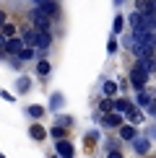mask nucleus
<instances>
[{
	"label": "nucleus",
	"mask_w": 156,
	"mask_h": 158,
	"mask_svg": "<svg viewBox=\"0 0 156 158\" xmlns=\"http://www.w3.org/2000/svg\"><path fill=\"white\" fill-rule=\"evenodd\" d=\"M148 78H151L148 73H143L141 68H135V65H133V70L128 73V83L133 85V91L138 94V91H146L148 88Z\"/></svg>",
	"instance_id": "1"
},
{
	"label": "nucleus",
	"mask_w": 156,
	"mask_h": 158,
	"mask_svg": "<svg viewBox=\"0 0 156 158\" xmlns=\"http://www.w3.org/2000/svg\"><path fill=\"white\" fill-rule=\"evenodd\" d=\"M29 21H31V29H34V31H52V21L39 8H34L29 13Z\"/></svg>",
	"instance_id": "2"
},
{
	"label": "nucleus",
	"mask_w": 156,
	"mask_h": 158,
	"mask_svg": "<svg viewBox=\"0 0 156 158\" xmlns=\"http://www.w3.org/2000/svg\"><path fill=\"white\" fill-rule=\"evenodd\" d=\"M55 156L57 158H76V148H73V143L65 137V140H57L55 143Z\"/></svg>",
	"instance_id": "3"
},
{
	"label": "nucleus",
	"mask_w": 156,
	"mask_h": 158,
	"mask_svg": "<svg viewBox=\"0 0 156 158\" xmlns=\"http://www.w3.org/2000/svg\"><path fill=\"white\" fill-rule=\"evenodd\" d=\"M99 122L104 124V127H109V130H120L122 124H125V117H122V114H117V111H109V114H104Z\"/></svg>",
	"instance_id": "4"
},
{
	"label": "nucleus",
	"mask_w": 156,
	"mask_h": 158,
	"mask_svg": "<svg viewBox=\"0 0 156 158\" xmlns=\"http://www.w3.org/2000/svg\"><path fill=\"white\" fill-rule=\"evenodd\" d=\"M52 47V31H37V44H34V49L39 52V55H44Z\"/></svg>",
	"instance_id": "5"
},
{
	"label": "nucleus",
	"mask_w": 156,
	"mask_h": 158,
	"mask_svg": "<svg viewBox=\"0 0 156 158\" xmlns=\"http://www.w3.org/2000/svg\"><path fill=\"white\" fill-rule=\"evenodd\" d=\"M130 145H133L135 156H148V153H151V140H148L146 135H138L133 143H130Z\"/></svg>",
	"instance_id": "6"
},
{
	"label": "nucleus",
	"mask_w": 156,
	"mask_h": 158,
	"mask_svg": "<svg viewBox=\"0 0 156 158\" xmlns=\"http://www.w3.org/2000/svg\"><path fill=\"white\" fill-rule=\"evenodd\" d=\"M24 47H26L24 39H21V36H13V39H8V42H5V55H8V57H18Z\"/></svg>",
	"instance_id": "7"
},
{
	"label": "nucleus",
	"mask_w": 156,
	"mask_h": 158,
	"mask_svg": "<svg viewBox=\"0 0 156 158\" xmlns=\"http://www.w3.org/2000/svg\"><path fill=\"white\" fill-rule=\"evenodd\" d=\"M112 106H115V111H117V114H122V117H125V114H130V111L135 109V101H130V98H115V101H112Z\"/></svg>",
	"instance_id": "8"
},
{
	"label": "nucleus",
	"mask_w": 156,
	"mask_h": 158,
	"mask_svg": "<svg viewBox=\"0 0 156 158\" xmlns=\"http://www.w3.org/2000/svg\"><path fill=\"white\" fill-rule=\"evenodd\" d=\"M135 68H141L143 73H156V55H148V57H141V60H135Z\"/></svg>",
	"instance_id": "9"
},
{
	"label": "nucleus",
	"mask_w": 156,
	"mask_h": 158,
	"mask_svg": "<svg viewBox=\"0 0 156 158\" xmlns=\"http://www.w3.org/2000/svg\"><path fill=\"white\" fill-rule=\"evenodd\" d=\"M39 10H42L44 16L50 18V21H55V18L60 16V3H57V0H50V3H44V5H42Z\"/></svg>",
	"instance_id": "10"
},
{
	"label": "nucleus",
	"mask_w": 156,
	"mask_h": 158,
	"mask_svg": "<svg viewBox=\"0 0 156 158\" xmlns=\"http://www.w3.org/2000/svg\"><path fill=\"white\" fill-rule=\"evenodd\" d=\"M47 135H50V132H47L39 122H34V124L29 127V137H31V140H37V143H44V137H47Z\"/></svg>",
	"instance_id": "11"
},
{
	"label": "nucleus",
	"mask_w": 156,
	"mask_h": 158,
	"mask_svg": "<svg viewBox=\"0 0 156 158\" xmlns=\"http://www.w3.org/2000/svg\"><path fill=\"white\" fill-rule=\"evenodd\" d=\"M117 132H120V140H125V143H133L135 137H138V130H135L133 124H122Z\"/></svg>",
	"instance_id": "12"
},
{
	"label": "nucleus",
	"mask_w": 156,
	"mask_h": 158,
	"mask_svg": "<svg viewBox=\"0 0 156 158\" xmlns=\"http://www.w3.org/2000/svg\"><path fill=\"white\" fill-rule=\"evenodd\" d=\"M151 104H154V98H151V94H148V88L135 94V106H138V109H148Z\"/></svg>",
	"instance_id": "13"
},
{
	"label": "nucleus",
	"mask_w": 156,
	"mask_h": 158,
	"mask_svg": "<svg viewBox=\"0 0 156 158\" xmlns=\"http://www.w3.org/2000/svg\"><path fill=\"white\" fill-rule=\"evenodd\" d=\"M65 106V96L60 91H55V94L50 96V111H55V114H60V109Z\"/></svg>",
	"instance_id": "14"
},
{
	"label": "nucleus",
	"mask_w": 156,
	"mask_h": 158,
	"mask_svg": "<svg viewBox=\"0 0 156 158\" xmlns=\"http://www.w3.org/2000/svg\"><path fill=\"white\" fill-rule=\"evenodd\" d=\"M117 91H120V85H117L115 81H104V83H102V96H104V98H115Z\"/></svg>",
	"instance_id": "15"
},
{
	"label": "nucleus",
	"mask_w": 156,
	"mask_h": 158,
	"mask_svg": "<svg viewBox=\"0 0 156 158\" xmlns=\"http://www.w3.org/2000/svg\"><path fill=\"white\" fill-rule=\"evenodd\" d=\"M29 91H31V78H29V75H21V78L16 81V94L24 96V94H29Z\"/></svg>",
	"instance_id": "16"
},
{
	"label": "nucleus",
	"mask_w": 156,
	"mask_h": 158,
	"mask_svg": "<svg viewBox=\"0 0 156 158\" xmlns=\"http://www.w3.org/2000/svg\"><path fill=\"white\" fill-rule=\"evenodd\" d=\"M44 111H47V109H44L42 104H31V106H26V114H29L31 119H42Z\"/></svg>",
	"instance_id": "17"
},
{
	"label": "nucleus",
	"mask_w": 156,
	"mask_h": 158,
	"mask_svg": "<svg viewBox=\"0 0 156 158\" xmlns=\"http://www.w3.org/2000/svg\"><path fill=\"white\" fill-rule=\"evenodd\" d=\"M122 31H125V16H122V13H117L115 21H112V36L122 34Z\"/></svg>",
	"instance_id": "18"
},
{
	"label": "nucleus",
	"mask_w": 156,
	"mask_h": 158,
	"mask_svg": "<svg viewBox=\"0 0 156 158\" xmlns=\"http://www.w3.org/2000/svg\"><path fill=\"white\" fill-rule=\"evenodd\" d=\"M112 101H115V98H102V101H99V106H96V114H99V117H104V114H109V111H115Z\"/></svg>",
	"instance_id": "19"
},
{
	"label": "nucleus",
	"mask_w": 156,
	"mask_h": 158,
	"mask_svg": "<svg viewBox=\"0 0 156 158\" xmlns=\"http://www.w3.org/2000/svg\"><path fill=\"white\" fill-rule=\"evenodd\" d=\"M21 39H24L26 47H34V44H37V31L34 29H24L21 31Z\"/></svg>",
	"instance_id": "20"
},
{
	"label": "nucleus",
	"mask_w": 156,
	"mask_h": 158,
	"mask_svg": "<svg viewBox=\"0 0 156 158\" xmlns=\"http://www.w3.org/2000/svg\"><path fill=\"white\" fill-rule=\"evenodd\" d=\"M52 73V65L47 62V60H44V57H42V60H39L37 62V75H42V78H47Z\"/></svg>",
	"instance_id": "21"
},
{
	"label": "nucleus",
	"mask_w": 156,
	"mask_h": 158,
	"mask_svg": "<svg viewBox=\"0 0 156 158\" xmlns=\"http://www.w3.org/2000/svg\"><path fill=\"white\" fill-rule=\"evenodd\" d=\"M125 117H128V124H133V127L143 122V114H141V109H138V106H135L133 111H130V114H125Z\"/></svg>",
	"instance_id": "22"
},
{
	"label": "nucleus",
	"mask_w": 156,
	"mask_h": 158,
	"mask_svg": "<svg viewBox=\"0 0 156 158\" xmlns=\"http://www.w3.org/2000/svg\"><path fill=\"white\" fill-rule=\"evenodd\" d=\"M34 57H37V49H34V47H24L21 55H18V60L26 62V60H34Z\"/></svg>",
	"instance_id": "23"
},
{
	"label": "nucleus",
	"mask_w": 156,
	"mask_h": 158,
	"mask_svg": "<svg viewBox=\"0 0 156 158\" xmlns=\"http://www.w3.org/2000/svg\"><path fill=\"white\" fill-rule=\"evenodd\" d=\"M73 117L70 114H57V127H73Z\"/></svg>",
	"instance_id": "24"
},
{
	"label": "nucleus",
	"mask_w": 156,
	"mask_h": 158,
	"mask_svg": "<svg viewBox=\"0 0 156 158\" xmlns=\"http://www.w3.org/2000/svg\"><path fill=\"white\" fill-rule=\"evenodd\" d=\"M0 34H3L5 39H13V36H16V23H11V21H8L3 29H0Z\"/></svg>",
	"instance_id": "25"
},
{
	"label": "nucleus",
	"mask_w": 156,
	"mask_h": 158,
	"mask_svg": "<svg viewBox=\"0 0 156 158\" xmlns=\"http://www.w3.org/2000/svg\"><path fill=\"white\" fill-rule=\"evenodd\" d=\"M117 49H120V39H117V36H109V42H107V55H117Z\"/></svg>",
	"instance_id": "26"
},
{
	"label": "nucleus",
	"mask_w": 156,
	"mask_h": 158,
	"mask_svg": "<svg viewBox=\"0 0 156 158\" xmlns=\"http://www.w3.org/2000/svg\"><path fill=\"white\" fill-rule=\"evenodd\" d=\"M65 132H68V130H65V127H57V124H55V127H50V135L55 137V143H57V140H65Z\"/></svg>",
	"instance_id": "27"
},
{
	"label": "nucleus",
	"mask_w": 156,
	"mask_h": 158,
	"mask_svg": "<svg viewBox=\"0 0 156 158\" xmlns=\"http://www.w3.org/2000/svg\"><path fill=\"white\" fill-rule=\"evenodd\" d=\"M99 137H102V132H99V130H89V132H86V137H83V140H86V145H94V143L99 140Z\"/></svg>",
	"instance_id": "28"
},
{
	"label": "nucleus",
	"mask_w": 156,
	"mask_h": 158,
	"mask_svg": "<svg viewBox=\"0 0 156 158\" xmlns=\"http://www.w3.org/2000/svg\"><path fill=\"white\" fill-rule=\"evenodd\" d=\"M104 145H107V153H109V150H120V140H112V137H109Z\"/></svg>",
	"instance_id": "29"
},
{
	"label": "nucleus",
	"mask_w": 156,
	"mask_h": 158,
	"mask_svg": "<svg viewBox=\"0 0 156 158\" xmlns=\"http://www.w3.org/2000/svg\"><path fill=\"white\" fill-rule=\"evenodd\" d=\"M146 137H148V140H156V124L146 127Z\"/></svg>",
	"instance_id": "30"
},
{
	"label": "nucleus",
	"mask_w": 156,
	"mask_h": 158,
	"mask_svg": "<svg viewBox=\"0 0 156 158\" xmlns=\"http://www.w3.org/2000/svg\"><path fill=\"white\" fill-rule=\"evenodd\" d=\"M8 62H11L13 70H21V60H18V57H8Z\"/></svg>",
	"instance_id": "31"
},
{
	"label": "nucleus",
	"mask_w": 156,
	"mask_h": 158,
	"mask_svg": "<svg viewBox=\"0 0 156 158\" xmlns=\"http://www.w3.org/2000/svg\"><path fill=\"white\" fill-rule=\"evenodd\" d=\"M107 158H125V156H122V150H109Z\"/></svg>",
	"instance_id": "32"
},
{
	"label": "nucleus",
	"mask_w": 156,
	"mask_h": 158,
	"mask_svg": "<svg viewBox=\"0 0 156 158\" xmlns=\"http://www.w3.org/2000/svg\"><path fill=\"white\" fill-rule=\"evenodd\" d=\"M0 96H3L5 101H13V98H16V96H13V94H8V91H0Z\"/></svg>",
	"instance_id": "33"
},
{
	"label": "nucleus",
	"mask_w": 156,
	"mask_h": 158,
	"mask_svg": "<svg viewBox=\"0 0 156 158\" xmlns=\"http://www.w3.org/2000/svg\"><path fill=\"white\" fill-rule=\"evenodd\" d=\"M146 111H148V114H151V117H154V119H156V101H154V104H151V106H148Z\"/></svg>",
	"instance_id": "34"
},
{
	"label": "nucleus",
	"mask_w": 156,
	"mask_h": 158,
	"mask_svg": "<svg viewBox=\"0 0 156 158\" xmlns=\"http://www.w3.org/2000/svg\"><path fill=\"white\" fill-rule=\"evenodd\" d=\"M5 23H8V16H5V13H3V10H0V29H3V26H5Z\"/></svg>",
	"instance_id": "35"
},
{
	"label": "nucleus",
	"mask_w": 156,
	"mask_h": 158,
	"mask_svg": "<svg viewBox=\"0 0 156 158\" xmlns=\"http://www.w3.org/2000/svg\"><path fill=\"white\" fill-rule=\"evenodd\" d=\"M5 42H8V39H5L3 34H0V52H5Z\"/></svg>",
	"instance_id": "36"
},
{
	"label": "nucleus",
	"mask_w": 156,
	"mask_h": 158,
	"mask_svg": "<svg viewBox=\"0 0 156 158\" xmlns=\"http://www.w3.org/2000/svg\"><path fill=\"white\" fill-rule=\"evenodd\" d=\"M31 3H34L37 8H42V5H44V3H50V0H31Z\"/></svg>",
	"instance_id": "37"
},
{
	"label": "nucleus",
	"mask_w": 156,
	"mask_h": 158,
	"mask_svg": "<svg viewBox=\"0 0 156 158\" xmlns=\"http://www.w3.org/2000/svg\"><path fill=\"white\" fill-rule=\"evenodd\" d=\"M122 3H125V0H112V5H115V8H120Z\"/></svg>",
	"instance_id": "38"
},
{
	"label": "nucleus",
	"mask_w": 156,
	"mask_h": 158,
	"mask_svg": "<svg viewBox=\"0 0 156 158\" xmlns=\"http://www.w3.org/2000/svg\"><path fill=\"white\" fill-rule=\"evenodd\" d=\"M50 158H57V156H50Z\"/></svg>",
	"instance_id": "39"
}]
</instances>
